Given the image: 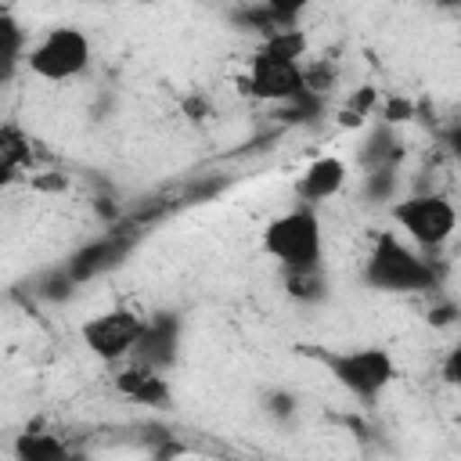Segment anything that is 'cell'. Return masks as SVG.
Here are the masks:
<instances>
[{
	"mask_svg": "<svg viewBox=\"0 0 461 461\" xmlns=\"http://www.w3.org/2000/svg\"><path fill=\"white\" fill-rule=\"evenodd\" d=\"M364 281L378 292H429L439 285V270L385 230L364 259Z\"/></svg>",
	"mask_w": 461,
	"mask_h": 461,
	"instance_id": "obj_1",
	"label": "cell"
},
{
	"mask_svg": "<svg viewBox=\"0 0 461 461\" xmlns=\"http://www.w3.org/2000/svg\"><path fill=\"white\" fill-rule=\"evenodd\" d=\"M321 220L310 205L288 209L285 216L270 220L263 230V252L274 256L285 270H310L321 263Z\"/></svg>",
	"mask_w": 461,
	"mask_h": 461,
	"instance_id": "obj_2",
	"label": "cell"
},
{
	"mask_svg": "<svg viewBox=\"0 0 461 461\" xmlns=\"http://www.w3.org/2000/svg\"><path fill=\"white\" fill-rule=\"evenodd\" d=\"M393 220L407 230L411 241L421 249H439L457 230V209L443 194H407L393 205Z\"/></svg>",
	"mask_w": 461,
	"mask_h": 461,
	"instance_id": "obj_3",
	"label": "cell"
},
{
	"mask_svg": "<svg viewBox=\"0 0 461 461\" xmlns=\"http://www.w3.org/2000/svg\"><path fill=\"white\" fill-rule=\"evenodd\" d=\"M29 72L47 79V83H65L72 76H79L90 61V40L72 29V25H61V29H50L32 50H29Z\"/></svg>",
	"mask_w": 461,
	"mask_h": 461,
	"instance_id": "obj_4",
	"label": "cell"
},
{
	"mask_svg": "<svg viewBox=\"0 0 461 461\" xmlns=\"http://www.w3.org/2000/svg\"><path fill=\"white\" fill-rule=\"evenodd\" d=\"M144 328H148V317L115 306V310L94 313L83 324V342L97 360H122V357H133Z\"/></svg>",
	"mask_w": 461,
	"mask_h": 461,
	"instance_id": "obj_5",
	"label": "cell"
},
{
	"mask_svg": "<svg viewBox=\"0 0 461 461\" xmlns=\"http://www.w3.org/2000/svg\"><path fill=\"white\" fill-rule=\"evenodd\" d=\"M331 375L339 378V385H346L353 396L360 400H375L382 396V389L396 378V364L385 349L367 346V349H349V353H331L328 357Z\"/></svg>",
	"mask_w": 461,
	"mask_h": 461,
	"instance_id": "obj_6",
	"label": "cell"
},
{
	"mask_svg": "<svg viewBox=\"0 0 461 461\" xmlns=\"http://www.w3.org/2000/svg\"><path fill=\"white\" fill-rule=\"evenodd\" d=\"M245 90L259 101H274V104H288L292 97H299L306 90V68L299 61L277 58L270 50H256L249 76H245Z\"/></svg>",
	"mask_w": 461,
	"mask_h": 461,
	"instance_id": "obj_7",
	"label": "cell"
},
{
	"mask_svg": "<svg viewBox=\"0 0 461 461\" xmlns=\"http://www.w3.org/2000/svg\"><path fill=\"white\" fill-rule=\"evenodd\" d=\"M176 346H180V317L176 313H155V317H148V328L133 349V364L151 367V371H166L176 360Z\"/></svg>",
	"mask_w": 461,
	"mask_h": 461,
	"instance_id": "obj_8",
	"label": "cell"
},
{
	"mask_svg": "<svg viewBox=\"0 0 461 461\" xmlns=\"http://www.w3.org/2000/svg\"><path fill=\"white\" fill-rule=\"evenodd\" d=\"M115 389L126 400L144 403V407H169V400H173V389H169L166 375L162 371H151V367H140V364L119 371L115 375Z\"/></svg>",
	"mask_w": 461,
	"mask_h": 461,
	"instance_id": "obj_9",
	"label": "cell"
},
{
	"mask_svg": "<svg viewBox=\"0 0 461 461\" xmlns=\"http://www.w3.org/2000/svg\"><path fill=\"white\" fill-rule=\"evenodd\" d=\"M346 184V162L335 158V155H324V158H313L299 180V198L306 205L313 202H324V198H335Z\"/></svg>",
	"mask_w": 461,
	"mask_h": 461,
	"instance_id": "obj_10",
	"label": "cell"
},
{
	"mask_svg": "<svg viewBox=\"0 0 461 461\" xmlns=\"http://www.w3.org/2000/svg\"><path fill=\"white\" fill-rule=\"evenodd\" d=\"M122 249H126V241H119L115 234H108V238H101V241L79 249V252L68 259V277H72V281H86V277L101 274L104 267H112V263L122 256Z\"/></svg>",
	"mask_w": 461,
	"mask_h": 461,
	"instance_id": "obj_11",
	"label": "cell"
},
{
	"mask_svg": "<svg viewBox=\"0 0 461 461\" xmlns=\"http://www.w3.org/2000/svg\"><path fill=\"white\" fill-rule=\"evenodd\" d=\"M14 457H18V461H83V457H76L58 436H50V432H29V429L18 436Z\"/></svg>",
	"mask_w": 461,
	"mask_h": 461,
	"instance_id": "obj_12",
	"label": "cell"
},
{
	"mask_svg": "<svg viewBox=\"0 0 461 461\" xmlns=\"http://www.w3.org/2000/svg\"><path fill=\"white\" fill-rule=\"evenodd\" d=\"M22 166H29V137L14 122H7L0 130V173H4V180H14Z\"/></svg>",
	"mask_w": 461,
	"mask_h": 461,
	"instance_id": "obj_13",
	"label": "cell"
},
{
	"mask_svg": "<svg viewBox=\"0 0 461 461\" xmlns=\"http://www.w3.org/2000/svg\"><path fill=\"white\" fill-rule=\"evenodd\" d=\"M396 158H400V144H396L393 130H389V126H378V130L371 133L367 148H364V166H367V173H371V169H385V166H393Z\"/></svg>",
	"mask_w": 461,
	"mask_h": 461,
	"instance_id": "obj_14",
	"label": "cell"
},
{
	"mask_svg": "<svg viewBox=\"0 0 461 461\" xmlns=\"http://www.w3.org/2000/svg\"><path fill=\"white\" fill-rule=\"evenodd\" d=\"M263 50L277 54V58H288V61H299L306 54V32L303 29H277V32H267L263 40Z\"/></svg>",
	"mask_w": 461,
	"mask_h": 461,
	"instance_id": "obj_15",
	"label": "cell"
},
{
	"mask_svg": "<svg viewBox=\"0 0 461 461\" xmlns=\"http://www.w3.org/2000/svg\"><path fill=\"white\" fill-rule=\"evenodd\" d=\"M285 288L288 295L303 299V303H313L324 295V277H321V267H310V270H285Z\"/></svg>",
	"mask_w": 461,
	"mask_h": 461,
	"instance_id": "obj_16",
	"label": "cell"
},
{
	"mask_svg": "<svg viewBox=\"0 0 461 461\" xmlns=\"http://www.w3.org/2000/svg\"><path fill=\"white\" fill-rule=\"evenodd\" d=\"M393 187H396V169H393V166H385V169H371L367 180H364V194L375 198V202L389 198Z\"/></svg>",
	"mask_w": 461,
	"mask_h": 461,
	"instance_id": "obj_17",
	"label": "cell"
},
{
	"mask_svg": "<svg viewBox=\"0 0 461 461\" xmlns=\"http://www.w3.org/2000/svg\"><path fill=\"white\" fill-rule=\"evenodd\" d=\"M0 36H4V65L11 72V65L18 61V50H22V32L7 14H0Z\"/></svg>",
	"mask_w": 461,
	"mask_h": 461,
	"instance_id": "obj_18",
	"label": "cell"
},
{
	"mask_svg": "<svg viewBox=\"0 0 461 461\" xmlns=\"http://www.w3.org/2000/svg\"><path fill=\"white\" fill-rule=\"evenodd\" d=\"M443 378H447L450 385H461V339L450 346V353H447V360H443Z\"/></svg>",
	"mask_w": 461,
	"mask_h": 461,
	"instance_id": "obj_19",
	"label": "cell"
},
{
	"mask_svg": "<svg viewBox=\"0 0 461 461\" xmlns=\"http://www.w3.org/2000/svg\"><path fill=\"white\" fill-rule=\"evenodd\" d=\"M411 115H414V104L403 101V97H393V101L385 104V122H403V119H411Z\"/></svg>",
	"mask_w": 461,
	"mask_h": 461,
	"instance_id": "obj_20",
	"label": "cell"
},
{
	"mask_svg": "<svg viewBox=\"0 0 461 461\" xmlns=\"http://www.w3.org/2000/svg\"><path fill=\"white\" fill-rule=\"evenodd\" d=\"M447 151L461 162V122H454V126L447 130Z\"/></svg>",
	"mask_w": 461,
	"mask_h": 461,
	"instance_id": "obj_21",
	"label": "cell"
}]
</instances>
